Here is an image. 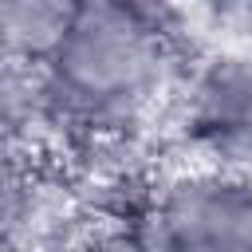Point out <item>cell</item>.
<instances>
[{
	"label": "cell",
	"instance_id": "6da1fadb",
	"mask_svg": "<svg viewBox=\"0 0 252 252\" xmlns=\"http://www.w3.org/2000/svg\"><path fill=\"white\" fill-rule=\"evenodd\" d=\"M35 79L47 126L106 142L154 114L177 79V51L154 0H83Z\"/></svg>",
	"mask_w": 252,
	"mask_h": 252
},
{
	"label": "cell",
	"instance_id": "7a4b0ae2",
	"mask_svg": "<svg viewBox=\"0 0 252 252\" xmlns=\"http://www.w3.org/2000/svg\"><path fill=\"white\" fill-rule=\"evenodd\" d=\"M134 240L169 252H252V177L189 161L154 181L134 213Z\"/></svg>",
	"mask_w": 252,
	"mask_h": 252
},
{
	"label": "cell",
	"instance_id": "3957f363",
	"mask_svg": "<svg viewBox=\"0 0 252 252\" xmlns=\"http://www.w3.org/2000/svg\"><path fill=\"white\" fill-rule=\"evenodd\" d=\"M181 130L201 161L252 177V47L197 63L181 87Z\"/></svg>",
	"mask_w": 252,
	"mask_h": 252
},
{
	"label": "cell",
	"instance_id": "277c9868",
	"mask_svg": "<svg viewBox=\"0 0 252 252\" xmlns=\"http://www.w3.org/2000/svg\"><path fill=\"white\" fill-rule=\"evenodd\" d=\"M83 0H0V55L39 63L71 28Z\"/></svg>",
	"mask_w": 252,
	"mask_h": 252
},
{
	"label": "cell",
	"instance_id": "5b68a950",
	"mask_svg": "<svg viewBox=\"0 0 252 252\" xmlns=\"http://www.w3.org/2000/svg\"><path fill=\"white\" fill-rule=\"evenodd\" d=\"M39 126H47V118H43V102H39L35 67L0 55V142L28 150V138Z\"/></svg>",
	"mask_w": 252,
	"mask_h": 252
},
{
	"label": "cell",
	"instance_id": "8992f818",
	"mask_svg": "<svg viewBox=\"0 0 252 252\" xmlns=\"http://www.w3.org/2000/svg\"><path fill=\"white\" fill-rule=\"evenodd\" d=\"M35 173L28 165L24 146H4L0 142V244L24 240V232L35 220Z\"/></svg>",
	"mask_w": 252,
	"mask_h": 252
},
{
	"label": "cell",
	"instance_id": "52a82bcc",
	"mask_svg": "<svg viewBox=\"0 0 252 252\" xmlns=\"http://www.w3.org/2000/svg\"><path fill=\"white\" fill-rule=\"evenodd\" d=\"M228 12H232V20L240 24V32L252 39V0H228Z\"/></svg>",
	"mask_w": 252,
	"mask_h": 252
}]
</instances>
